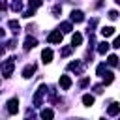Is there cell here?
I'll list each match as a JSON object with an SVG mask.
<instances>
[{"label":"cell","mask_w":120,"mask_h":120,"mask_svg":"<svg viewBox=\"0 0 120 120\" xmlns=\"http://www.w3.org/2000/svg\"><path fill=\"white\" fill-rule=\"evenodd\" d=\"M114 32H116V30H114L112 26H103V28H101V36H103V38H109V36H114Z\"/></svg>","instance_id":"13"},{"label":"cell","mask_w":120,"mask_h":120,"mask_svg":"<svg viewBox=\"0 0 120 120\" xmlns=\"http://www.w3.org/2000/svg\"><path fill=\"white\" fill-rule=\"evenodd\" d=\"M58 30H62V34H68V32H71V22H62Z\"/></svg>","instance_id":"18"},{"label":"cell","mask_w":120,"mask_h":120,"mask_svg":"<svg viewBox=\"0 0 120 120\" xmlns=\"http://www.w3.org/2000/svg\"><path fill=\"white\" fill-rule=\"evenodd\" d=\"M111 47L118 49V47H120V38H114V41H112V45H111Z\"/></svg>","instance_id":"26"},{"label":"cell","mask_w":120,"mask_h":120,"mask_svg":"<svg viewBox=\"0 0 120 120\" xmlns=\"http://www.w3.org/2000/svg\"><path fill=\"white\" fill-rule=\"evenodd\" d=\"M4 36H6V32H4V30H2V28H0V39H2V38H4Z\"/></svg>","instance_id":"30"},{"label":"cell","mask_w":120,"mask_h":120,"mask_svg":"<svg viewBox=\"0 0 120 120\" xmlns=\"http://www.w3.org/2000/svg\"><path fill=\"white\" fill-rule=\"evenodd\" d=\"M2 54H4V47H0V56H2Z\"/></svg>","instance_id":"31"},{"label":"cell","mask_w":120,"mask_h":120,"mask_svg":"<svg viewBox=\"0 0 120 120\" xmlns=\"http://www.w3.org/2000/svg\"><path fill=\"white\" fill-rule=\"evenodd\" d=\"M107 112H109V116H116V114L120 112V105H118V103H111L109 109H107Z\"/></svg>","instance_id":"9"},{"label":"cell","mask_w":120,"mask_h":120,"mask_svg":"<svg viewBox=\"0 0 120 120\" xmlns=\"http://www.w3.org/2000/svg\"><path fill=\"white\" fill-rule=\"evenodd\" d=\"M39 116H41V118H52V116H54V112H52L51 109H43V111L39 112Z\"/></svg>","instance_id":"19"},{"label":"cell","mask_w":120,"mask_h":120,"mask_svg":"<svg viewBox=\"0 0 120 120\" xmlns=\"http://www.w3.org/2000/svg\"><path fill=\"white\" fill-rule=\"evenodd\" d=\"M71 21H73V22H82V21H84V13H82L81 9H73V11H71Z\"/></svg>","instance_id":"6"},{"label":"cell","mask_w":120,"mask_h":120,"mask_svg":"<svg viewBox=\"0 0 120 120\" xmlns=\"http://www.w3.org/2000/svg\"><path fill=\"white\" fill-rule=\"evenodd\" d=\"M107 64H109L111 68H116V66H118V56H116V54H111V56L107 58Z\"/></svg>","instance_id":"16"},{"label":"cell","mask_w":120,"mask_h":120,"mask_svg":"<svg viewBox=\"0 0 120 120\" xmlns=\"http://www.w3.org/2000/svg\"><path fill=\"white\" fill-rule=\"evenodd\" d=\"M68 69H69V71H82V66H81L79 60H75V62H69V64H68Z\"/></svg>","instance_id":"12"},{"label":"cell","mask_w":120,"mask_h":120,"mask_svg":"<svg viewBox=\"0 0 120 120\" xmlns=\"http://www.w3.org/2000/svg\"><path fill=\"white\" fill-rule=\"evenodd\" d=\"M11 9H13V11H21V9H22L21 0H13V2H11Z\"/></svg>","instance_id":"20"},{"label":"cell","mask_w":120,"mask_h":120,"mask_svg":"<svg viewBox=\"0 0 120 120\" xmlns=\"http://www.w3.org/2000/svg\"><path fill=\"white\" fill-rule=\"evenodd\" d=\"M17 111H19V99L17 98H11L8 101V112L9 114H17Z\"/></svg>","instance_id":"3"},{"label":"cell","mask_w":120,"mask_h":120,"mask_svg":"<svg viewBox=\"0 0 120 120\" xmlns=\"http://www.w3.org/2000/svg\"><path fill=\"white\" fill-rule=\"evenodd\" d=\"M71 51H73V47H64L60 54H62V56H68V54H71Z\"/></svg>","instance_id":"24"},{"label":"cell","mask_w":120,"mask_h":120,"mask_svg":"<svg viewBox=\"0 0 120 120\" xmlns=\"http://www.w3.org/2000/svg\"><path fill=\"white\" fill-rule=\"evenodd\" d=\"M13 69H15V56H11V58H8L0 64V71H2L4 77H11Z\"/></svg>","instance_id":"1"},{"label":"cell","mask_w":120,"mask_h":120,"mask_svg":"<svg viewBox=\"0 0 120 120\" xmlns=\"http://www.w3.org/2000/svg\"><path fill=\"white\" fill-rule=\"evenodd\" d=\"M111 21H116V17H118V11L116 9H112V11H109V15H107Z\"/></svg>","instance_id":"23"},{"label":"cell","mask_w":120,"mask_h":120,"mask_svg":"<svg viewBox=\"0 0 120 120\" xmlns=\"http://www.w3.org/2000/svg\"><path fill=\"white\" fill-rule=\"evenodd\" d=\"M36 45H38V39H36V38L28 36V38L24 39V51H30V49H34Z\"/></svg>","instance_id":"7"},{"label":"cell","mask_w":120,"mask_h":120,"mask_svg":"<svg viewBox=\"0 0 120 120\" xmlns=\"http://www.w3.org/2000/svg\"><path fill=\"white\" fill-rule=\"evenodd\" d=\"M41 6V0H30V9H36Z\"/></svg>","instance_id":"22"},{"label":"cell","mask_w":120,"mask_h":120,"mask_svg":"<svg viewBox=\"0 0 120 120\" xmlns=\"http://www.w3.org/2000/svg\"><path fill=\"white\" fill-rule=\"evenodd\" d=\"M8 8V0H0V11H4Z\"/></svg>","instance_id":"28"},{"label":"cell","mask_w":120,"mask_h":120,"mask_svg":"<svg viewBox=\"0 0 120 120\" xmlns=\"http://www.w3.org/2000/svg\"><path fill=\"white\" fill-rule=\"evenodd\" d=\"M94 90H96L98 94H101V92H103V84H96V86H94Z\"/></svg>","instance_id":"29"},{"label":"cell","mask_w":120,"mask_h":120,"mask_svg":"<svg viewBox=\"0 0 120 120\" xmlns=\"http://www.w3.org/2000/svg\"><path fill=\"white\" fill-rule=\"evenodd\" d=\"M101 77H103V84H111V82L114 81V75H112L111 71H107V69H105V73H103Z\"/></svg>","instance_id":"14"},{"label":"cell","mask_w":120,"mask_h":120,"mask_svg":"<svg viewBox=\"0 0 120 120\" xmlns=\"http://www.w3.org/2000/svg\"><path fill=\"white\" fill-rule=\"evenodd\" d=\"M47 90H49L47 84H41V86L38 88V92L34 94V105H36V107H39V105L43 103V96L47 94Z\"/></svg>","instance_id":"2"},{"label":"cell","mask_w":120,"mask_h":120,"mask_svg":"<svg viewBox=\"0 0 120 120\" xmlns=\"http://www.w3.org/2000/svg\"><path fill=\"white\" fill-rule=\"evenodd\" d=\"M105 69H107V66H105V64H99L96 71H98V75H103V73H105Z\"/></svg>","instance_id":"25"},{"label":"cell","mask_w":120,"mask_h":120,"mask_svg":"<svg viewBox=\"0 0 120 120\" xmlns=\"http://www.w3.org/2000/svg\"><path fill=\"white\" fill-rule=\"evenodd\" d=\"M109 47H111V45H109L107 41H103V43L98 45V52H99V54H105V52H109Z\"/></svg>","instance_id":"15"},{"label":"cell","mask_w":120,"mask_h":120,"mask_svg":"<svg viewBox=\"0 0 120 120\" xmlns=\"http://www.w3.org/2000/svg\"><path fill=\"white\" fill-rule=\"evenodd\" d=\"M34 73H36V66H34V64L26 66V68L22 69V77H24V79H30V77H34Z\"/></svg>","instance_id":"8"},{"label":"cell","mask_w":120,"mask_h":120,"mask_svg":"<svg viewBox=\"0 0 120 120\" xmlns=\"http://www.w3.org/2000/svg\"><path fill=\"white\" fill-rule=\"evenodd\" d=\"M82 103H84L86 107L94 105V96H90V94H84V96H82Z\"/></svg>","instance_id":"17"},{"label":"cell","mask_w":120,"mask_h":120,"mask_svg":"<svg viewBox=\"0 0 120 120\" xmlns=\"http://www.w3.org/2000/svg\"><path fill=\"white\" fill-rule=\"evenodd\" d=\"M58 84H60L62 90H69V88H71V79H69V75H62Z\"/></svg>","instance_id":"5"},{"label":"cell","mask_w":120,"mask_h":120,"mask_svg":"<svg viewBox=\"0 0 120 120\" xmlns=\"http://www.w3.org/2000/svg\"><path fill=\"white\" fill-rule=\"evenodd\" d=\"M82 43V36L79 34V32H75L73 36H71V47H77V45H81Z\"/></svg>","instance_id":"10"},{"label":"cell","mask_w":120,"mask_h":120,"mask_svg":"<svg viewBox=\"0 0 120 120\" xmlns=\"http://www.w3.org/2000/svg\"><path fill=\"white\" fill-rule=\"evenodd\" d=\"M47 41H49V43H62V32H60V30L51 32L49 38H47Z\"/></svg>","instance_id":"4"},{"label":"cell","mask_w":120,"mask_h":120,"mask_svg":"<svg viewBox=\"0 0 120 120\" xmlns=\"http://www.w3.org/2000/svg\"><path fill=\"white\" fill-rule=\"evenodd\" d=\"M9 28H11V30H13V34H17V32H19V22H17V21H13V19H11V21H9Z\"/></svg>","instance_id":"21"},{"label":"cell","mask_w":120,"mask_h":120,"mask_svg":"<svg viewBox=\"0 0 120 120\" xmlns=\"http://www.w3.org/2000/svg\"><path fill=\"white\" fill-rule=\"evenodd\" d=\"M88 84H90V79H82V81L79 82V86H82V88H84V86H88Z\"/></svg>","instance_id":"27"},{"label":"cell","mask_w":120,"mask_h":120,"mask_svg":"<svg viewBox=\"0 0 120 120\" xmlns=\"http://www.w3.org/2000/svg\"><path fill=\"white\" fill-rule=\"evenodd\" d=\"M41 58H43V62H45V64H49V62L52 60V51H51V49H43Z\"/></svg>","instance_id":"11"}]
</instances>
